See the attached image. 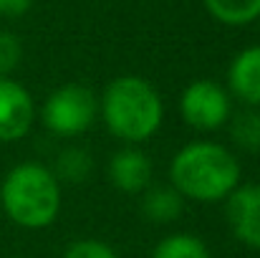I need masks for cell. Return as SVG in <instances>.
I'll return each mask as SVG.
<instances>
[{
    "label": "cell",
    "instance_id": "1",
    "mask_svg": "<svg viewBox=\"0 0 260 258\" xmlns=\"http://www.w3.org/2000/svg\"><path fill=\"white\" fill-rule=\"evenodd\" d=\"M170 187L187 203H225L243 182V165L235 150L215 139H192L182 145L167 167Z\"/></svg>",
    "mask_w": 260,
    "mask_h": 258
},
{
    "label": "cell",
    "instance_id": "2",
    "mask_svg": "<svg viewBox=\"0 0 260 258\" xmlns=\"http://www.w3.org/2000/svg\"><path fill=\"white\" fill-rule=\"evenodd\" d=\"M165 99L144 76L124 74L104 86L99 96V119L121 145L142 147L154 139L165 124Z\"/></svg>",
    "mask_w": 260,
    "mask_h": 258
},
{
    "label": "cell",
    "instance_id": "3",
    "mask_svg": "<svg viewBox=\"0 0 260 258\" xmlns=\"http://www.w3.org/2000/svg\"><path fill=\"white\" fill-rule=\"evenodd\" d=\"M0 208L23 231L51 228L63 208V185L43 162H20L0 180Z\"/></svg>",
    "mask_w": 260,
    "mask_h": 258
},
{
    "label": "cell",
    "instance_id": "4",
    "mask_svg": "<svg viewBox=\"0 0 260 258\" xmlns=\"http://www.w3.org/2000/svg\"><path fill=\"white\" fill-rule=\"evenodd\" d=\"M38 119L53 137H81L99 119V96L84 84H63L43 99Z\"/></svg>",
    "mask_w": 260,
    "mask_h": 258
},
{
    "label": "cell",
    "instance_id": "5",
    "mask_svg": "<svg viewBox=\"0 0 260 258\" xmlns=\"http://www.w3.org/2000/svg\"><path fill=\"white\" fill-rule=\"evenodd\" d=\"M235 111V101L225 84L212 79H194L179 94V117L182 122L202 134L225 129Z\"/></svg>",
    "mask_w": 260,
    "mask_h": 258
},
{
    "label": "cell",
    "instance_id": "6",
    "mask_svg": "<svg viewBox=\"0 0 260 258\" xmlns=\"http://www.w3.org/2000/svg\"><path fill=\"white\" fill-rule=\"evenodd\" d=\"M38 119L33 94L10 76H0V145L25 139Z\"/></svg>",
    "mask_w": 260,
    "mask_h": 258
},
{
    "label": "cell",
    "instance_id": "7",
    "mask_svg": "<svg viewBox=\"0 0 260 258\" xmlns=\"http://www.w3.org/2000/svg\"><path fill=\"white\" fill-rule=\"evenodd\" d=\"M228 228L235 241L250 251H260V182H240L225 200Z\"/></svg>",
    "mask_w": 260,
    "mask_h": 258
},
{
    "label": "cell",
    "instance_id": "8",
    "mask_svg": "<svg viewBox=\"0 0 260 258\" xmlns=\"http://www.w3.org/2000/svg\"><path fill=\"white\" fill-rule=\"evenodd\" d=\"M106 177L119 192L142 195L147 187H152V177H154L152 157L142 147L121 145L116 152H111L106 162Z\"/></svg>",
    "mask_w": 260,
    "mask_h": 258
},
{
    "label": "cell",
    "instance_id": "9",
    "mask_svg": "<svg viewBox=\"0 0 260 258\" xmlns=\"http://www.w3.org/2000/svg\"><path fill=\"white\" fill-rule=\"evenodd\" d=\"M225 89L233 96V101L260 109V43L245 46L233 56L225 74Z\"/></svg>",
    "mask_w": 260,
    "mask_h": 258
},
{
    "label": "cell",
    "instance_id": "10",
    "mask_svg": "<svg viewBox=\"0 0 260 258\" xmlns=\"http://www.w3.org/2000/svg\"><path fill=\"white\" fill-rule=\"evenodd\" d=\"M139 208H142V215L149 223L167 225V223H174L182 215L184 200L177 195V190H172L170 185H152V187H147L142 192Z\"/></svg>",
    "mask_w": 260,
    "mask_h": 258
},
{
    "label": "cell",
    "instance_id": "11",
    "mask_svg": "<svg viewBox=\"0 0 260 258\" xmlns=\"http://www.w3.org/2000/svg\"><path fill=\"white\" fill-rule=\"evenodd\" d=\"M228 137H230V147L240 150V152H260V109H235L230 122H228Z\"/></svg>",
    "mask_w": 260,
    "mask_h": 258
},
{
    "label": "cell",
    "instance_id": "12",
    "mask_svg": "<svg viewBox=\"0 0 260 258\" xmlns=\"http://www.w3.org/2000/svg\"><path fill=\"white\" fill-rule=\"evenodd\" d=\"M53 175L58 177V182H69V185H84L91 172H93V155L86 147L79 145H66L58 150L56 162H53Z\"/></svg>",
    "mask_w": 260,
    "mask_h": 258
},
{
    "label": "cell",
    "instance_id": "13",
    "mask_svg": "<svg viewBox=\"0 0 260 258\" xmlns=\"http://www.w3.org/2000/svg\"><path fill=\"white\" fill-rule=\"evenodd\" d=\"M207 13L230 28L250 25L260 18V0H202Z\"/></svg>",
    "mask_w": 260,
    "mask_h": 258
},
{
    "label": "cell",
    "instance_id": "14",
    "mask_svg": "<svg viewBox=\"0 0 260 258\" xmlns=\"http://www.w3.org/2000/svg\"><path fill=\"white\" fill-rule=\"evenodd\" d=\"M152 258H212V251L200 236L177 231L152 248Z\"/></svg>",
    "mask_w": 260,
    "mask_h": 258
},
{
    "label": "cell",
    "instance_id": "15",
    "mask_svg": "<svg viewBox=\"0 0 260 258\" xmlns=\"http://www.w3.org/2000/svg\"><path fill=\"white\" fill-rule=\"evenodd\" d=\"M61 258H121L101 238H76L66 246Z\"/></svg>",
    "mask_w": 260,
    "mask_h": 258
},
{
    "label": "cell",
    "instance_id": "16",
    "mask_svg": "<svg viewBox=\"0 0 260 258\" xmlns=\"http://www.w3.org/2000/svg\"><path fill=\"white\" fill-rule=\"evenodd\" d=\"M23 59V43L15 33L0 31V76H10Z\"/></svg>",
    "mask_w": 260,
    "mask_h": 258
},
{
    "label": "cell",
    "instance_id": "17",
    "mask_svg": "<svg viewBox=\"0 0 260 258\" xmlns=\"http://www.w3.org/2000/svg\"><path fill=\"white\" fill-rule=\"evenodd\" d=\"M30 5H33V0H0V15L3 18H18Z\"/></svg>",
    "mask_w": 260,
    "mask_h": 258
},
{
    "label": "cell",
    "instance_id": "18",
    "mask_svg": "<svg viewBox=\"0 0 260 258\" xmlns=\"http://www.w3.org/2000/svg\"><path fill=\"white\" fill-rule=\"evenodd\" d=\"M13 258H25V256H13Z\"/></svg>",
    "mask_w": 260,
    "mask_h": 258
}]
</instances>
